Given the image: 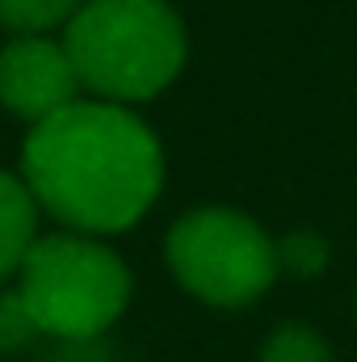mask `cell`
<instances>
[{
  "mask_svg": "<svg viewBox=\"0 0 357 362\" xmlns=\"http://www.w3.org/2000/svg\"><path fill=\"white\" fill-rule=\"evenodd\" d=\"M21 181L72 232H122L160 194L164 156L156 135L118 101H72L34 122Z\"/></svg>",
  "mask_w": 357,
  "mask_h": 362,
  "instance_id": "6da1fadb",
  "label": "cell"
},
{
  "mask_svg": "<svg viewBox=\"0 0 357 362\" xmlns=\"http://www.w3.org/2000/svg\"><path fill=\"white\" fill-rule=\"evenodd\" d=\"M63 47L80 89L118 105L169 89L185 64V30L164 0H85Z\"/></svg>",
  "mask_w": 357,
  "mask_h": 362,
  "instance_id": "7a4b0ae2",
  "label": "cell"
},
{
  "mask_svg": "<svg viewBox=\"0 0 357 362\" xmlns=\"http://www.w3.org/2000/svg\"><path fill=\"white\" fill-rule=\"evenodd\" d=\"M21 299L34 325L59 341L101 337L131 299V270L114 249L85 232L34 240L21 262Z\"/></svg>",
  "mask_w": 357,
  "mask_h": 362,
  "instance_id": "3957f363",
  "label": "cell"
},
{
  "mask_svg": "<svg viewBox=\"0 0 357 362\" xmlns=\"http://www.w3.org/2000/svg\"><path fill=\"white\" fill-rule=\"evenodd\" d=\"M169 266L185 291L214 308H240L265 295L277 278V245L265 232L223 206L193 211L169 232Z\"/></svg>",
  "mask_w": 357,
  "mask_h": 362,
  "instance_id": "277c9868",
  "label": "cell"
},
{
  "mask_svg": "<svg viewBox=\"0 0 357 362\" xmlns=\"http://www.w3.org/2000/svg\"><path fill=\"white\" fill-rule=\"evenodd\" d=\"M80 93L76 64L68 55L63 42L47 38V34H17L4 51H0V105L42 122L59 110H68Z\"/></svg>",
  "mask_w": 357,
  "mask_h": 362,
  "instance_id": "5b68a950",
  "label": "cell"
},
{
  "mask_svg": "<svg viewBox=\"0 0 357 362\" xmlns=\"http://www.w3.org/2000/svg\"><path fill=\"white\" fill-rule=\"evenodd\" d=\"M38 240V202L30 185L13 173H0V278L21 270Z\"/></svg>",
  "mask_w": 357,
  "mask_h": 362,
  "instance_id": "8992f818",
  "label": "cell"
},
{
  "mask_svg": "<svg viewBox=\"0 0 357 362\" xmlns=\"http://www.w3.org/2000/svg\"><path fill=\"white\" fill-rule=\"evenodd\" d=\"M85 8V0H0V25L17 34H47L63 21H72Z\"/></svg>",
  "mask_w": 357,
  "mask_h": 362,
  "instance_id": "52a82bcc",
  "label": "cell"
},
{
  "mask_svg": "<svg viewBox=\"0 0 357 362\" xmlns=\"http://www.w3.org/2000/svg\"><path fill=\"white\" fill-rule=\"evenodd\" d=\"M261 362H332V354H328V346H324L311 329H303V325H282V329L265 341Z\"/></svg>",
  "mask_w": 357,
  "mask_h": 362,
  "instance_id": "ba28073f",
  "label": "cell"
},
{
  "mask_svg": "<svg viewBox=\"0 0 357 362\" xmlns=\"http://www.w3.org/2000/svg\"><path fill=\"white\" fill-rule=\"evenodd\" d=\"M38 333H42V329L34 325V316H30L21 291H4V295H0V354H13V350L30 346Z\"/></svg>",
  "mask_w": 357,
  "mask_h": 362,
  "instance_id": "9c48e42d",
  "label": "cell"
},
{
  "mask_svg": "<svg viewBox=\"0 0 357 362\" xmlns=\"http://www.w3.org/2000/svg\"><path fill=\"white\" fill-rule=\"evenodd\" d=\"M324 262H328V245L315 232H290L277 245V266H286L290 274H303V278L307 274H320Z\"/></svg>",
  "mask_w": 357,
  "mask_h": 362,
  "instance_id": "30bf717a",
  "label": "cell"
},
{
  "mask_svg": "<svg viewBox=\"0 0 357 362\" xmlns=\"http://www.w3.org/2000/svg\"><path fill=\"white\" fill-rule=\"evenodd\" d=\"M38 362H109V354H105L101 337H76V341H59Z\"/></svg>",
  "mask_w": 357,
  "mask_h": 362,
  "instance_id": "8fae6325",
  "label": "cell"
}]
</instances>
